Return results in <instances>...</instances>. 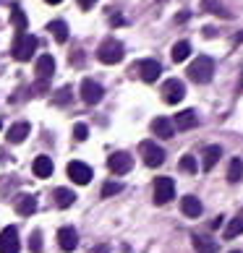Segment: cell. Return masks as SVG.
Masks as SVG:
<instances>
[{
    "mask_svg": "<svg viewBox=\"0 0 243 253\" xmlns=\"http://www.w3.org/2000/svg\"><path fill=\"white\" fill-rule=\"evenodd\" d=\"M214 76V60L209 55H199L191 65H189V79L194 84H209Z\"/></svg>",
    "mask_w": 243,
    "mask_h": 253,
    "instance_id": "6da1fadb",
    "label": "cell"
},
{
    "mask_svg": "<svg viewBox=\"0 0 243 253\" xmlns=\"http://www.w3.org/2000/svg\"><path fill=\"white\" fill-rule=\"evenodd\" d=\"M37 47H40V40H37L34 34H18L16 37V42H13V47H11V52H13V60H18V63H26V60H32V55L37 52Z\"/></svg>",
    "mask_w": 243,
    "mask_h": 253,
    "instance_id": "7a4b0ae2",
    "label": "cell"
},
{
    "mask_svg": "<svg viewBox=\"0 0 243 253\" xmlns=\"http://www.w3.org/2000/svg\"><path fill=\"white\" fill-rule=\"evenodd\" d=\"M123 44H120L118 40H105L99 44V50H97V58H99V63H105V65H115V63H120L123 60Z\"/></svg>",
    "mask_w": 243,
    "mask_h": 253,
    "instance_id": "3957f363",
    "label": "cell"
},
{
    "mask_svg": "<svg viewBox=\"0 0 243 253\" xmlns=\"http://www.w3.org/2000/svg\"><path fill=\"white\" fill-rule=\"evenodd\" d=\"M175 199V183L173 177H157L154 180V204L165 206Z\"/></svg>",
    "mask_w": 243,
    "mask_h": 253,
    "instance_id": "277c9868",
    "label": "cell"
},
{
    "mask_svg": "<svg viewBox=\"0 0 243 253\" xmlns=\"http://www.w3.org/2000/svg\"><path fill=\"white\" fill-rule=\"evenodd\" d=\"M139 152H142L146 167H160L165 162V149L154 141H142L139 144Z\"/></svg>",
    "mask_w": 243,
    "mask_h": 253,
    "instance_id": "5b68a950",
    "label": "cell"
},
{
    "mask_svg": "<svg viewBox=\"0 0 243 253\" xmlns=\"http://www.w3.org/2000/svg\"><path fill=\"white\" fill-rule=\"evenodd\" d=\"M81 99H84V105H97V102L105 97V89H102V84H97L95 79H84L81 81Z\"/></svg>",
    "mask_w": 243,
    "mask_h": 253,
    "instance_id": "8992f818",
    "label": "cell"
},
{
    "mask_svg": "<svg viewBox=\"0 0 243 253\" xmlns=\"http://www.w3.org/2000/svg\"><path fill=\"white\" fill-rule=\"evenodd\" d=\"M107 167L113 175H126V172H131V167H134V159H131L128 152H115V154L107 157Z\"/></svg>",
    "mask_w": 243,
    "mask_h": 253,
    "instance_id": "52a82bcc",
    "label": "cell"
},
{
    "mask_svg": "<svg viewBox=\"0 0 243 253\" xmlns=\"http://www.w3.org/2000/svg\"><path fill=\"white\" fill-rule=\"evenodd\" d=\"M92 167L89 165H84V162H79V159H73V162H68V177L76 185H89L92 183Z\"/></svg>",
    "mask_w": 243,
    "mask_h": 253,
    "instance_id": "ba28073f",
    "label": "cell"
},
{
    "mask_svg": "<svg viewBox=\"0 0 243 253\" xmlns=\"http://www.w3.org/2000/svg\"><path fill=\"white\" fill-rule=\"evenodd\" d=\"M183 94H186V86H183V81H178V79H170L162 86V99L167 102V105H178V102L183 99Z\"/></svg>",
    "mask_w": 243,
    "mask_h": 253,
    "instance_id": "9c48e42d",
    "label": "cell"
},
{
    "mask_svg": "<svg viewBox=\"0 0 243 253\" xmlns=\"http://www.w3.org/2000/svg\"><path fill=\"white\" fill-rule=\"evenodd\" d=\"M21 240H18V230L16 227H5L0 232V253H18Z\"/></svg>",
    "mask_w": 243,
    "mask_h": 253,
    "instance_id": "30bf717a",
    "label": "cell"
},
{
    "mask_svg": "<svg viewBox=\"0 0 243 253\" xmlns=\"http://www.w3.org/2000/svg\"><path fill=\"white\" fill-rule=\"evenodd\" d=\"M160 73H162V65L157 60H142L139 63V76H142V81H146V84H154L157 79H160Z\"/></svg>",
    "mask_w": 243,
    "mask_h": 253,
    "instance_id": "8fae6325",
    "label": "cell"
},
{
    "mask_svg": "<svg viewBox=\"0 0 243 253\" xmlns=\"http://www.w3.org/2000/svg\"><path fill=\"white\" fill-rule=\"evenodd\" d=\"M191 243H194V251H196V253H217V243H214L209 235L194 232V235H191Z\"/></svg>",
    "mask_w": 243,
    "mask_h": 253,
    "instance_id": "7c38bea8",
    "label": "cell"
},
{
    "mask_svg": "<svg viewBox=\"0 0 243 253\" xmlns=\"http://www.w3.org/2000/svg\"><path fill=\"white\" fill-rule=\"evenodd\" d=\"M52 73H55V60H52V55H42V58L37 60V79H40V81H50Z\"/></svg>",
    "mask_w": 243,
    "mask_h": 253,
    "instance_id": "4fadbf2b",
    "label": "cell"
},
{
    "mask_svg": "<svg viewBox=\"0 0 243 253\" xmlns=\"http://www.w3.org/2000/svg\"><path fill=\"white\" fill-rule=\"evenodd\" d=\"M181 211H183L189 219H196V217H201L204 206H201V201L196 199V196H186V199L181 201Z\"/></svg>",
    "mask_w": 243,
    "mask_h": 253,
    "instance_id": "5bb4252c",
    "label": "cell"
},
{
    "mask_svg": "<svg viewBox=\"0 0 243 253\" xmlns=\"http://www.w3.org/2000/svg\"><path fill=\"white\" fill-rule=\"evenodd\" d=\"M58 246L63 248V251H73L79 246V232L73 230V227H63L60 232H58Z\"/></svg>",
    "mask_w": 243,
    "mask_h": 253,
    "instance_id": "9a60e30c",
    "label": "cell"
},
{
    "mask_svg": "<svg viewBox=\"0 0 243 253\" xmlns=\"http://www.w3.org/2000/svg\"><path fill=\"white\" fill-rule=\"evenodd\" d=\"M196 123H199L196 112H194V110H183V112H178V115H175L173 128H178V130H189V128H194Z\"/></svg>",
    "mask_w": 243,
    "mask_h": 253,
    "instance_id": "2e32d148",
    "label": "cell"
},
{
    "mask_svg": "<svg viewBox=\"0 0 243 253\" xmlns=\"http://www.w3.org/2000/svg\"><path fill=\"white\" fill-rule=\"evenodd\" d=\"M29 123H26V120H18V123H13L11 128H8V141L11 144H21L26 136H29Z\"/></svg>",
    "mask_w": 243,
    "mask_h": 253,
    "instance_id": "e0dca14e",
    "label": "cell"
},
{
    "mask_svg": "<svg viewBox=\"0 0 243 253\" xmlns=\"http://www.w3.org/2000/svg\"><path fill=\"white\" fill-rule=\"evenodd\" d=\"M152 133L160 136V138H173V133H175L173 120H167V118H154V120H152Z\"/></svg>",
    "mask_w": 243,
    "mask_h": 253,
    "instance_id": "ac0fdd59",
    "label": "cell"
},
{
    "mask_svg": "<svg viewBox=\"0 0 243 253\" xmlns=\"http://www.w3.org/2000/svg\"><path fill=\"white\" fill-rule=\"evenodd\" d=\"M16 211L21 214V217H32V214L37 211V199L29 193H24V196H18V201H16Z\"/></svg>",
    "mask_w": 243,
    "mask_h": 253,
    "instance_id": "d6986e66",
    "label": "cell"
},
{
    "mask_svg": "<svg viewBox=\"0 0 243 253\" xmlns=\"http://www.w3.org/2000/svg\"><path fill=\"white\" fill-rule=\"evenodd\" d=\"M32 172L37 175V177H50L52 175V159L50 157H37L34 159V165H32Z\"/></svg>",
    "mask_w": 243,
    "mask_h": 253,
    "instance_id": "ffe728a7",
    "label": "cell"
},
{
    "mask_svg": "<svg viewBox=\"0 0 243 253\" xmlns=\"http://www.w3.org/2000/svg\"><path fill=\"white\" fill-rule=\"evenodd\" d=\"M48 32L52 34V40L63 44V42H68V24L65 21H50L48 24Z\"/></svg>",
    "mask_w": 243,
    "mask_h": 253,
    "instance_id": "44dd1931",
    "label": "cell"
},
{
    "mask_svg": "<svg viewBox=\"0 0 243 253\" xmlns=\"http://www.w3.org/2000/svg\"><path fill=\"white\" fill-rule=\"evenodd\" d=\"M52 199H55V204H58L60 209H68V206H73V201H76V193L68 191V188H55Z\"/></svg>",
    "mask_w": 243,
    "mask_h": 253,
    "instance_id": "7402d4cb",
    "label": "cell"
},
{
    "mask_svg": "<svg viewBox=\"0 0 243 253\" xmlns=\"http://www.w3.org/2000/svg\"><path fill=\"white\" fill-rule=\"evenodd\" d=\"M189 55H191V42L189 40H181V42L173 44V60L175 63H183Z\"/></svg>",
    "mask_w": 243,
    "mask_h": 253,
    "instance_id": "603a6c76",
    "label": "cell"
},
{
    "mask_svg": "<svg viewBox=\"0 0 243 253\" xmlns=\"http://www.w3.org/2000/svg\"><path fill=\"white\" fill-rule=\"evenodd\" d=\"M220 157H222V149L220 146H207V152H204V170H212L214 165L220 162Z\"/></svg>",
    "mask_w": 243,
    "mask_h": 253,
    "instance_id": "cb8c5ba5",
    "label": "cell"
},
{
    "mask_svg": "<svg viewBox=\"0 0 243 253\" xmlns=\"http://www.w3.org/2000/svg\"><path fill=\"white\" fill-rule=\"evenodd\" d=\"M201 8H207L209 13L220 16V18H230V11L220 3V0H201Z\"/></svg>",
    "mask_w": 243,
    "mask_h": 253,
    "instance_id": "d4e9b609",
    "label": "cell"
},
{
    "mask_svg": "<svg viewBox=\"0 0 243 253\" xmlns=\"http://www.w3.org/2000/svg\"><path fill=\"white\" fill-rule=\"evenodd\" d=\"M243 177V159L241 157H233L230 159V167H228V180L230 183H238Z\"/></svg>",
    "mask_w": 243,
    "mask_h": 253,
    "instance_id": "484cf974",
    "label": "cell"
},
{
    "mask_svg": "<svg viewBox=\"0 0 243 253\" xmlns=\"http://www.w3.org/2000/svg\"><path fill=\"white\" fill-rule=\"evenodd\" d=\"M11 21H13V26L18 29V34H24V29H26V24H29V21H26V13L21 11V5H13L11 8Z\"/></svg>",
    "mask_w": 243,
    "mask_h": 253,
    "instance_id": "4316f807",
    "label": "cell"
},
{
    "mask_svg": "<svg viewBox=\"0 0 243 253\" xmlns=\"http://www.w3.org/2000/svg\"><path fill=\"white\" fill-rule=\"evenodd\" d=\"M238 235H243V217H236V219H230L225 224V238L228 240L230 238H238Z\"/></svg>",
    "mask_w": 243,
    "mask_h": 253,
    "instance_id": "83f0119b",
    "label": "cell"
},
{
    "mask_svg": "<svg viewBox=\"0 0 243 253\" xmlns=\"http://www.w3.org/2000/svg\"><path fill=\"white\" fill-rule=\"evenodd\" d=\"M181 172H189V175H194L196 172V159L191 157V154H186V157H181Z\"/></svg>",
    "mask_w": 243,
    "mask_h": 253,
    "instance_id": "f1b7e54d",
    "label": "cell"
},
{
    "mask_svg": "<svg viewBox=\"0 0 243 253\" xmlns=\"http://www.w3.org/2000/svg\"><path fill=\"white\" fill-rule=\"evenodd\" d=\"M71 102V86H63L55 91V105H68Z\"/></svg>",
    "mask_w": 243,
    "mask_h": 253,
    "instance_id": "f546056e",
    "label": "cell"
},
{
    "mask_svg": "<svg viewBox=\"0 0 243 253\" xmlns=\"http://www.w3.org/2000/svg\"><path fill=\"white\" fill-rule=\"evenodd\" d=\"M120 191H123V185H120V183H105V185H102V199H110V196H115Z\"/></svg>",
    "mask_w": 243,
    "mask_h": 253,
    "instance_id": "4dcf8cb0",
    "label": "cell"
},
{
    "mask_svg": "<svg viewBox=\"0 0 243 253\" xmlns=\"http://www.w3.org/2000/svg\"><path fill=\"white\" fill-rule=\"evenodd\" d=\"M73 138H76V141H87V138H89V126L76 123V126H73Z\"/></svg>",
    "mask_w": 243,
    "mask_h": 253,
    "instance_id": "1f68e13d",
    "label": "cell"
},
{
    "mask_svg": "<svg viewBox=\"0 0 243 253\" xmlns=\"http://www.w3.org/2000/svg\"><path fill=\"white\" fill-rule=\"evenodd\" d=\"M29 248L34 251V253H40V248H42V232L37 230V232H32V240H29Z\"/></svg>",
    "mask_w": 243,
    "mask_h": 253,
    "instance_id": "d6a6232c",
    "label": "cell"
},
{
    "mask_svg": "<svg viewBox=\"0 0 243 253\" xmlns=\"http://www.w3.org/2000/svg\"><path fill=\"white\" fill-rule=\"evenodd\" d=\"M95 3H97V0H79V5L84 8V11H89V8H95Z\"/></svg>",
    "mask_w": 243,
    "mask_h": 253,
    "instance_id": "836d02e7",
    "label": "cell"
},
{
    "mask_svg": "<svg viewBox=\"0 0 243 253\" xmlns=\"http://www.w3.org/2000/svg\"><path fill=\"white\" fill-rule=\"evenodd\" d=\"M71 60H73V65H79V63H81V50H79V47L73 50V55H71Z\"/></svg>",
    "mask_w": 243,
    "mask_h": 253,
    "instance_id": "e575fe53",
    "label": "cell"
},
{
    "mask_svg": "<svg viewBox=\"0 0 243 253\" xmlns=\"http://www.w3.org/2000/svg\"><path fill=\"white\" fill-rule=\"evenodd\" d=\"M34 91H48V81H37V86Z\"/></svg>",
    "mask_w": 243,
    "mask_h": 253,
    "instance_id": "d590c367",
    "label": "cell"
},
{
    "mask_svg": "<svg viewBox=\"0 0 243 253\" xmlns=\"http://www.w3.org/2000/svg\"><path fill=\"white\" fill-rule=\"evenodd\" d=\"M186 18H189V13H178V16H175V21H178V24H183Z\"/></svg>",
    "mask_w": 243,
    "mask_h": 253,
    "instance_id": "8d00e7d4",
    "label": "cell"
},
{
    "mask_svg": "<svg viewBox=\"0 0 243 253\" xmlns=\"http://www.w3.org/2000/svg\"><path fill=\"white\" fill-rule=\"evenodd\" d=\"M48 3H50V5H58V3H63V0H48Z\"/></svg>",
    "mask_w": 243,
    "mask_h": 253,
    "instance_id": "74e56055",
    "label": "cell"
},
{
    "mask_svg": "<svg viewBox=\"0 0 243 253\" xmlns=\"http://www.w3.org/2000/svg\"><path fill=\"white\" fill-rule=\"evenodd\" d=\"M230 253H243V251H230Z\"/></svg>",
    "mask_w": 243,
    "mask_h": 253,
    "instance_id": "f35d334b",
    "label": "cell"
},
{
    "mask_svg": "<svg viewBox=\"0 0 243 253\" xmlns=\"http://www.w3.org/2000/svg\"><path fill=\"white\" fill-rule=\"evenodd\" d=\"M0 128H3V120H0Z\"/></svg>",
    "mask_w": 243,
    "mask_h": 253,
    "instance_id": "ab89813d",
    "label": "cell"
}]
</instances>
